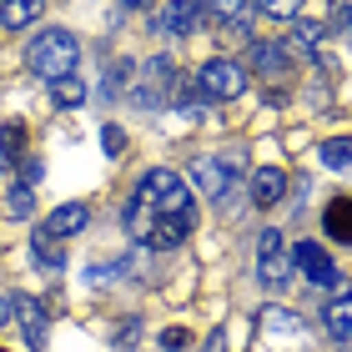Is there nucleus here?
<instances>
[{
	"mask_svg": "<svg viewBox=\"0 0 352 352\" xmlns=\"http://www.w3.org/2000/svg\"><path fill=\"white\" fill-rule=\"evenodd\" d=\"M191 212H197V206H191L186 182H182L171 166H156V171H146V176L136 182V197H131V206H126V232H131L136 242H146L156 221L191 217Z\"/></svg>",
	"mask_w": 352,
	"mask_h": 352,
	"instance_id": "f257e3e1",
	"label": "nucleus"
},
{
	"mask_svg": "<svg viewBox=\"0 0 352 352\" xmlns=\"http://www.w3.org/2000/svg\"><path fill=\"white\" fill-rule=\"evenodd\" d=\"M76 60H81V45H76L71 30H41V36L25 45V66L36 76H45V81L76 76Z\"/></svg>",
	"mask_w": 352,
	"mask_h": 352,
	"instance_id": "f03ea898",
	"label": "nucleus"
},
{
	"mask_svg": "<svg viewBox=\"0 0 352 352\" xmlns=\"http://www.w3.org/2000/svg\"><path fill=\"white\" fill-rule=\"evenodd\" d=\"M191 91H197L201 101H236V96L247 91V71L236 66V60H227V56H212V60L197 71Z\"/></svg>",
	"mask_w": 352,
	"mask_h": 352,
	"instance_id": "7ed1b4c3",
	"label": "nucleus"
},
{
	"mask_svg": "<svg viewBox=\"0 0 352 352\" xmlns=\"http://www.w3.org/2000/svg\"><path fill=\"white\" fill-rule=\"evenodd\" d=\"M176 91H182L176 66H171L166 56H151L146 66H141V76H136V101L146 106V111H162V106L176 101Z\"/></svg>",
	"mask_w": 352,
	"mask_h": 352,
	"instance_id": "20e7f679",
	"label": "nucleus"
},
{
	"mask_svg": "<svg viewBox=\"0 0 352 352\" xmlns=\"http://www.w3.org/2000/svg\"><path fill=\"white\" fill-rule=\"evenodd\" d=\"M257 277H262V287H287V277H292V257H287L277 227H267L257 236Z\"/></svg>",
	"mask_w": 352,
	"mask_h": 352,
	"instance_id": "39448f33",
	"label": "nucleus"
},
{
	"mask_svg": "<svg viewBox=\"0 0 352 352\" xmlns=\"http://www.w3.org/2000/svg\"><path fill=\"white\" fill-rule=\"evenodd\" d=\"M292 267L307 277L312 287H338V267H332V257H327V247H317V242H302L292 247Z\"/></svg>",
	"mask_w": 352,
	"mask_h": 352,
	"instance_id": "423d86ee",
	"label": "nucleus"
},
{
	"mask_svg": "<svg viewBox=\"0 0 352 352\" xmlns=\"http://www.w3.org/2000/svg\"><path fill=\"white\" fill-rule=\"evenodd\" d=\"M191 171V182H197L201 197H212V201H227V191H232V166L227 162H217V156H197V162L186 166Z\"/></svg>",
	"mask_w": 352,
	"mask_h": 352,
	"instance_id": "0eeeda50",
	"label": "nucleus"
},
{
	"mask_svg": "<svg viewBox=\"0 0 352 352\" xmlns=\"http://www.w3.org/2000/svg\"><path fill=\"white\" fill-rule=\"evenodd\" d=\"M282 197H287V171L282 166H257V176H252V201L277 206Z\"/></svg>",
	"mask_w": 352,
	"mask_h": 352,
	"instance_id": "6e6552de",
	"label": "nucleus"
},
{
	"mask_svg": "<svg viewBox=\"0 0 352 352\" xmlns=\"http://www.w3.org/2000/svg\"><path fill=\"white\" fill-rule=\"evenodd\" d=\"M15 322H21V332H25V342L30 347H45V312H41V302L36 297H15Z\"/></svg>",
	"mask_w": 352,
	"mask_h": 352,
	"instance_id": "1a4fd4ad",
	"label": "nucleus"
},
{
	"mask_svg": "<svg viewBox=\"0 0 352 352\" xmlns=\"http://www.w3.org/2000/svg\"><path fill=\"white\" fill-rule=\"evenodd\" d=\"M252 71L257 76H287L292 71V56H287L277 41H257L252 45Z\"/></svg>",
	"mask_w": 352,
	"mask_h": 352,
	"instance_id": "9d476101",
	"label": "nucleus"
},
{
	"mask_svg": "<svg viewBox=\"0 0 352 352\" xmlns=\"http://www.w3.org/2000/svg\"><path fill=\"white\" fill-rule=\"evenodd\" d=\"M201 21V6L197 0H171V6L162 10V30H171V36H191Z\"/></svg>",
	"mask_w": 352,
	"mask_h": 352,
	"instance_id": "9b49d317",
	"label": "nucleus"
},
{
	"mask_svg": "<svg viewBox=\"0 0 352 352\" xmlns=\"http://www.w3.org/2000/svg\"><path fill=\"white\" fill-rule=\"evenodd\" d=\"M86 221H91V212H86V206H81V201H66V206H56V212H51L45 232H51V236H76V232L86 227Z\"/></svg>",
	"mask_w": 352,
	"mask_h": 352,
	"instance_id": "f8f14e48",
	"label": "nucleus"
},
{
	"mask_svg": "<svg viewBox=\"0 0 352 352\" xmlns=\"http://www.w3.org/2000/svg\"><path fill=\"white\" fill-rule=\"evenodd\" d=\"M322 227L332 242H352V197H338V201H327V212H322Z\"/></svg>",
	"mask_w": 352,
	"mask_h": 352,
	"instance_id": "ddd939ff",
	"label": "nucleus"
},
{
	"mask_svg": "<svg viewBox=\"0 0 352 352\" xmlns=\"http://www.w3.org/2000/svg\"><path fill=\"white\" fill-rule=\"evenodd\" d=\"M30 252H36V262H41V267H51V272L66 267V247H60V236H51L45 227L30 232Z\"/></svg>",
	"mask_w": 352,
	"mask_h": 352,
	"instance_id": "4468645a",
	"label": "nucleus"
},
{
	"mask_svg": "<svg viewBox=\"0 0 352 352\" xmlns=\"http://www.w3.org/2000/svg\"><path fill=\"white\" fill-rule=\"evenodd\" d=\"M41 10H45V0H0V25L21 30L30 21H41Z\"/></svg>",
	"mask_w": 352,
	"mask_h": 352,
	"instance_id": "2eb2a0df",
	"label": "nucleus"
},
{
	"mask_svg": "<svg viewBox=\"0 0 352 352\" xmlns=\"http://www.w3.org/2000/svg\"><path fill=\"white\" fill-rule=\"evenodd\" d=\"M322 322H327V332H332L338 342H352V292L327 302V317H322Z\"/></svg>",
	"mask_w": 352,
	"mask_h": 352,
	"instance_id": "dca6fc26",
	"label": "nucleus"
},
{
	"mask_svg": "<svg viewBox=\"0 0 352 352\" xmlns=\"http://www.w3.org/2000/svg\"><path fill=\"white\" fill-rule=\"evenodd\" d=\"M262 327H267V332H277V338H297V332L307 327V322H302L292 307H262Z\"/></svg>",
	"mask_w": 352,
	"mask_h": 352,
	"instance_id": "f3484780",
	"label": "nucleus"
},
{
	"mask_svg": "<svg viewBox=\"0 0 352 352\" xmlns=\"http://www.w3.org/2000/svg\"><path fill=\"white\" fill-rule=\"evenodd\" d=\"M0 156H6L10 166H21V156H25V121H6L0 126Z\"/></svg>",
	"mask_w": 352,
	"mask_h": 352,
	"instance_id": "a211bd4d",
	"label": "nucleus"
},
{
	"mask_svg": "<svg viewBox=\"0 0 352 352\" xmlns=\"http://www.w3.org/2000/svg\"><path fill=\"white\" fill-rule=\"evenodd\" d=\"M322 166H332V171H347L352 166V136H332V141H322Z\"/></svg>",
	"mask_w": 352,
	"mask_h": 352,
	"instance_id": "6ab92c4d",
	"label": "nucleus"
},
{
	"mask_svg": "<svg viewBox=\"0 0 352 352\" xmlns=\"http://www.w3.org/2000/svg\"><path fill=\"white\" fill-rule=\"evenodd\" d=\"M51 101H56V106H81V101H86V86L76 81V76H66V81H51Z\"/></svg>",
	"mask_w": 352,
	"mask_h": 352,
	"instance_id": "aec40b11",
	"label": "nucleus"
},
{
	"mask_svg": "<svg viewBox=\"0 0 352 352\" xmlns=\"http://www.w3.org/2000/svg\"><path fill=\"white\" fill-rule=\"evenodd\" d=\"M30 212H36V197H30V186H15L10 197H6V217H15V221H25Z\"/></svg>",
	"mask_w": 352,
	"mask_h": 352,
	"instance_id": "412c9836",
	"label": "nucleus"
},
{
	"mask_svg": "<svg viewBox=\"0 0 352 352\" xmlns=\"http://www.w3.org/2000/svg\"><path fill=\"white\" fill-rule=\"evenodd\" d=\"M257 10L267 15V21H297L302 0H257Z\"/></svg>",
	"mask_w": 352,
	"mask_h": 352,
	"instance_id": "4be33fe9",
	"label": "nucleus"
},
{
	"mask_svg": "<svg viewBox=\"0 0 352 352\" xmlns=\"http://www.w3.org/2000/svg\"><path fill=\"white\" fill-rule=\"evenodd\" d=\"M111 342H116V347H136V342H141V322H136V317H126V322H116V332H111Z\"/></svg>",
	"mask_w": 352,
	"mask_h": 352,
	"instance_id": "5701e85b",
	"label": "nucleus"
},
{
	"mask_svg": "<svg viewBox=\"0 0 352 352\" xmlns=\"http://www.w3.org/2000/svg\"><path fill=\"white\" fill-rule=\"evenodd\" d=\"M322 36H327V30H322V25H312V21H302V25H297V41H292V45H297V51H317V41H322Z\"/></svg>",
	"mask_w": 352,
	"mask_h": 352,
	"instance_id": "b1692460",
	"label": "nucleus"
},
{
	"mask_svg": "<svg viewBox=\"0 0 352 352\" xmlns=\"http://www.w3.org/2000/svg\"><path fill=\"white\" fill-rule=\"evenodd\" d=\"M197 6H206V10H217V15H227V21H232V15L247 10V0H197Z\"/></svg>",
	"mask_w": 352,
	"mask_h": 352,
	"instance_id": "393cba45",
	"label": "nucleus"
},
{
	"mask_svg": "<svg viewBox=\"0 0 352 352\" xmlns=\"http://www.w3.org/2000/svg\"><path fill=\"white\" fill-rule=\"evenodd\" d=\"M101 146H106L111 156H121V151H126V136H121V126H101Z\"/></svg>",
	"mask_w": 352,
	"mask_h": 352,
	"instance_id": "a878e982",
	"label": "nucleus"
},
{
	"mask_svg": "<svg viewBox=\"0 0 352 352\" xmlns=\"http://www.w3.org/2000/svg\"><path fill=\"white\" fill-rule=\"evenodd\" d=\"M186 342H191V338H186V327H166V332H162V347H166V352H182Z\"/></svg>",
	"mask_w": 352,
	"mask_h": 352,
	"instance_id": "bb28decb",
	"label": "nucleus"
},
{
	"mask_svg": "<svg viewBox=\"0 0 352 352\" xmlns=\"http://www.w3.org/2000/svg\"><path fill=\"white\" fill-rule=\"evenodd\" d=\"M41 182V162H25L21 166V186H36Z\"/></svg>",
	"mask_w": 352,
	"mask_h": 352,
	"instance_id": "cd10ccee",
	"label": "nucleus"
},
{
	"mask_svg": "<svg viewBox=\"0 0 352 352\" xmlns=\"http://www.w3.org/2000/svg\"><path fill=\"white\" fill-rule=\"evenodd\" d=\"M206 352H227V327H217L212 338H206Z\"/></svg>",
	"mask_w": 352,
	"mask_h": 352,
	"instance_id": "c85d7f7f",
	"label": "nucleus"
},
{
	"mask_svg": "<svg viewBox=\"0 0 352 352\" xmlns=\"http://www.w3.org/2000/svg\"><path fill=\"white\" fill-rule=\"evenodd\" d=\"M121 6H126V10H141V6H146V0H121Z\"/></svg>",
	"mask_w": 352,
	"mask_h": 352,
	"instance_id": "c756f323",
	"label": "nucleus"
},
{
	"mask_svg": "<svg viewBox=\"0 0 352 352\" xmlns=\"http://www.w3.org/2000/svg\"><path fill=\"white\" fill-rule=\"evenodd\" d=\"M0 317H6V302H0Z\"/></svg>",
	"mask_w": 352,
	"mask_h": 352,
	"instance_id": "7c9ffc66",
	"label": "nucleus"
}]
</instances>
